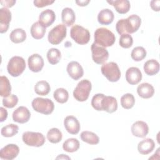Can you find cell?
<instances>
[{"label": "cell", "mask_w": 160, "mask_h": 160, "mask_svg": "<svg viewBox=\"0 0 160 160\" xmlns=\"http://www.w3.org/2000/svg\"><path fill=\"white\" fill-rule=\"evenodd\" d=\"M108 3L114 6L116 11L119 14L127 13L131 8L130 2L128 0H115V1H108Z\"/></svg>", "instance_id": "obj_22"}, {"label": "cell", "mask_w": 160, "mask_h": 160, "mask_svg": "<svg viewBox=\"0 0 160 160\" xmlns=\"http://www.w3.org/2000/svg\"><path fill=\"white\" fill-rule=\"evenodd\" d=\"M91 49L92 52V59L95 63L98 64H102L106 62L108 59L109 52L105 48L92 43Z\"/></svg>", "instance_id": "obj_10"}, {"label": "cell", "mask_w": 160, "mask_h": 160, "mask_svg": "<svg viewBox=\"0 0 160 160\" xmlns=\"http://www.w3.org/2000/svg\"><path fill=\"white\" fill-rule=\"evenodd\" d=\"M79 142L77 139L69 138L63 142L62 149L68 152H74L79 149Z\"/></svg>", "instance_id": "obj_30"}, {"label": "cell", "mask_w": 160, "mask_h": 160, "mask_svg": "<svg viewBox=\"0 0 160 160\" xmlns=\"http://www.w3.org/2000/svg\"><path fill=\"white\" fill-rule=\"evenodd\" d=\"M16 1L14 0H7V1H1V4L4 6L6 8H11L16 4Z\"/></svg>", "instance_id": "obj_44"}, {"label": "cell", "mask_w": 160, "mask_h": 160, "mask_svg": "<svg viewBox=\"0 0 160 160\" xmlns=\"http://www.w3.org/2000/svg\"><path fill=\"white\" fill-rule=\"evenodd\" d=\"M101 71L104 76L110 82H117L121 78V71L117 63L109 62L102 65Z\"/></svg>", "instance_id": "obj_7"}, {"label": "cell", "mask_w": 160, "mask_h": 160, "mask_svg": "<svg viewBox=\"0 0 160 160\" xmlns=\"http://www.w3.org/2000/svg\"><path fill=\"white\" fill-rule=\"evenodd\" d=\"M155 148L154 141L150 138H146L140 141L138 145V152L143 155H146L151 152Z\"/></svg>", "instance_id": "obj_21"}, {"label": "cell", "mask_w": 160, "mask_h": 160, "mask_svg": "<svg viewBox=\"0 0 160 160\" xmlns=\"http://www.w3.org/2000/svg\"><path fill=\"white\" fill-rule=\"evenodd\" d=\"M118 109L116 99L111 96H104L101 101V109L108 113H112Z\"/></svg>", "instance_id": "obj_13"}, {"label": "cell", "mask_w": 160, "mask_h": 160, "mask_svg": "<svg viewBox=\"0 0 160 160\" xmlns=\"http://www.w3.org/2000/svg\"><path fill=\"white\" fill-rule=\"evenodd\" d=\"M137 92L141 98L148 99L154 95V89L151 84L148 82H143L138 86Z\"/></svg>", "instance_id": "obj_23"}, {"label": "cell", "mask_w": 160, "mask_h": 160, "mask_svg": "<svg viewBox=\"0 0 160 160\" xmlns=\"http://www.w3.org/2000/svg\"><path fill=\"white\" fill-rule=\"evenodd\" d=\"M22 139L26 145L33 147L42 146L46 141L45 137L42 133L32 131L24 132L22 134Z\"/></svg>", "instance_id": "obj_8"}, {"label": "cell", "mask_w": 160, "mask_h": 160, "mask_svg": "<svg viewBox=\"0 0 160 160\" xmlns=\"http://www.w3.org/2000/svg\"><path fill=\"white\" fill-rule=\"evenodd\" d=\"M19 152V147L14 144H9L1 148L0 158L2 159L12 160L16 158Z\"/></svg>", "instance_id": "obj_11"}, {"label": "cell", "mask_w": 160, "mask_h": 160, "mask_svg": "<svg viewBox=\"0 0 160 160\" xmlns=\"http://www.w3.org/2000/svg\"><path fill=\"white\" fill-rule=\"evenodd\" d=\"M134 104V97L131 93H126L121 98V104L122 107L126 109H129L132 108Z\"/></svg>", "instance_id": "obj_37"}, {"label": "cell", "mask_w": 160, "mask_h": 160, "mask_svg": "<svg viewBox=\"0 0 160 160\" xmlns=\"http://www.w3.org/2000/svg\"><path fill=\"white\" fill-rule=\"evenodd\" d=\"M66 130L71 134H77L80 130V123L78 119L73 116H68L64 120Z\"/></svg>", "instance_id": "obj_15"}, {"label": "cell", "mask_w": 160, "mask_h": 160, "mask_svg": "<svg viewBox=\"0 0 160 160\" xmlns=\"http://www.w3.org/2000/svg\"><path fill=\"white\" fill-rule=\"evenodd\" d=\"M29 69L34 72H38L42 70L44 66V60L41 56L38 54H33L28 58Z\"/></svg>", "instance_id": "obj_17"}, {"label": "cell", "mask_w": 160, "mask_h": 160, "mask_svg": "<svg viewBox=\"0 0 160 160\" xmlns=\"http://www.w3.org/2000/svg\"><path fill=\"white\" fill-rule=\"evenodd\" d=\"M18 130L19 127L16 124H9L1 128V134L4 137L10 138L17 134Z\"/></svg>", "instance_id": "obj_36"}, {"label": "cell", "mask_w": 160, "mask_h": 160, "mask_svg": "<svg viewBox=\"0 0 160 160\" xmlns=\"http://www.w3.org/2000/svg\"><path fill=\"white\" fill-rule=\"evenodd\" d=\"M119 44L123 48H129L133 44V39L129 34H122L119 38Z\"/></svg>", "instance_id": "obj_39"}, {"label": "cell", "mask_w": 160, "mask_h": 160, "mask_svg": "<svg viewBox=\"0 0 160 160\" xmlns=\"http://www.w3.org/2000/svg\"><path fill=\"white\" fill-rule=\"evenodd\" d=\"M11 20V12L6 8L0 9V32H7Z\"/></svg>", "instance_id": "obj_19"}, {"label": "cell", "mask_w": 160, "mask_h": 160, "mask_svg": "<svg viewBox=\"0 0 160 160\" xmlns=\"http://www.w3.org/2000/svg\"><path fill=\"white\" fill-rule=\"evenodd\" d=\"M141 24V18L136 14H132L126 19L119 20L116 24V29L119 34H129L136 32L140 28Z\"/></svg>", "instance_id": "obj_1"}, {"label": "cell", "mask_w": 160, "mask_h": 160, "mask_svg": "<svg viewBox=\"0 0 160 160\" xmlns=\"http://www.w3.org/2000/svg\"><path fill=\"white\" fill-rule=\"evenodd\" d=\"M150 6L152 9L154 11H159L160 7V1L153 0L150 2Z\"/></svg>", "instance_id": "obj_43"}, {"label": "cell", "mask_w": 160, "mask_h": 160, "mask_svg": "<svg viewBox=\"0 0 160 160\" xmlns=\"http://www.w3.org/2000/svg\"><path fill=\"white\" fill-rule=\"evenodd\" d=\"M80 137L83 142L89 144H97L99 142V138L97 134L91 131H82L81 133Z\"/></svg>", "instance_id": "obj_31"}, {"label": "cell", "mask_w": 160, "mask_h": 160, "mask_svg": "<svg viewBox=\"0 0 160 160\" xmlns=\"http://www.w3.org/2000/svg\"><path fill=\"white\" fill-rule=\"evenodd\" d=\"M31 118V112L25 106H19L12 113V119L14 122L24 124L27 122Z\"/></svg>", "instance_id": "obj_12"}, {"label": "cell", "mask_w": 160, "mask_h": 160, "mask_svg": "<svg viewBox=\"0 0 160 160\" xmlns=\"http://www.w3.org/2000/svg\"><path fill=\"white\" fill-rule=\"evenodd\" d=\"M115 41V35L107 28H99L94 32V43L98 46L106 48L112 46Z\"/></svg>", "instance_id": "obj_2"}, {"label": "cell", "mask_w": 160, "mask_h": 160, "mask_svg": "<svg viewBox=\"0 0 160 160\" xmlns=\"http://www.w3.org/2000/svg\"><path fill=\"white\" fill-rule=\"evenodd\" d=\"M70 36L77 44L80 45L86 44L90 40V32L88 29L78 24L71 28Z\"/></svg>", "instance_id": "obj_4"}, {"label": "cell", "mask_w": 160, "mask_h": 160, "mask_svg": "<svg viewBox=\"0 0 160 160\" xmlns=\"http://www.w3.org/2000/svg\"><path fill=\"white\" fill-rule=\"evenodd\" d=\"M56 159H69L70 158L67 156H66L65 154H60V156H58L56 158Z\"/></svg>", "instance_id": "obj_47"}, {"label": "cell", "mask_w": 160, "mask_h": 160, "mask_svg": "<svg viewBox=\"0 0 160 160\" xmlns=\"http://www.w3.org/2000/svg\"><path fill=\"white\" fill-rule=\"evenodd\" d=\"M92 88L91 82L88 79H82L78 82L73 91L74 98L78 101H86Z\"/></svg>", "instance_id": "obj_6"}, {"label": "cell", "mask_w": 160, "mask_h": 160, "mask_svg": "<svg viewBox=\"0 0 160 160\" xmlns=\"http://www.w3.org/2000/svg\"><path fill=\"white\" fill-rule=\"evenodd\" d=\"M131 56V58L135 61H142L146 56V51L143 47H136L132 50Z\"/></svg>", "instance_id": "obj_38"}, {"label": "cell", "mask_w": 160, "mask_h": 160, "mask_svg": "<svg viewBox=\"0 0 160 160\" xmlns=\"http://www.w3.org/2000/svg\"><path fill=\"white\" fill-rule=\"evenodd\" d=\"M0 113H1V115H0V121L1 122H3L8 118V111H7V110L5 108H4L2 107H1L0 108Z\"/></svg>", "instance_id": "obj_45"}, {"label": "cell", "mask_w": 160, "mask_h": 160, "mask_svg": "<svg viewBox=\"0 0 160 160\" xmlns=\"http://www.w3.org/2000/svg\"><path fill=\"white\" fill-rule=\"evenodd\" d=\"M114 15L113 12L109 9H102L98 15V21L99 23L102 25H109L114 20Z\"/></svg>", "instance_id": "obj_24"}, {"label": "cell", "mask_w": 160, "mask_h": 160, "mask_svg": "<svg viewBox=\"0 0 160 160\" xmlns=\"http://www.w3.org/2000/svg\"><path fill=\"white\" fill-rule=\"evenodd\" d=\"M142 73L136 67H131L126 72V80L131 85L138 84L142 79Z\"/></svg>", "instance_id": "obj_18"}, {"label": "cell", "mask_w": 160, "mask_h": 160, "mask_svg": "<svg viewBox=\"0 0 160 160\" xmlns=\"http://www.w3.org/2000/svg\"><path fill=\"white\" fill-rule=\"evenodd\" d=\"M11 41L16 44L24 42L26 39V33L22 28H17L14 29L9 36Z\"/></svg>", "instance_id": "obj_28"}, {"label": "cell", "mask_w": 160, "mask_h": 160, "mask_svg": "<svg viewBox=\"0 0 160 160\" xmlns=\"http://www.w3.org/2000/svg\"><path fill=\"white\" fill-rule=\"evenodd\" d=\"M56 15L54 12L49 9H47L41 12L39 16V22L44 28L50 26L55 21Z\"/></svg>", "instance_id": "obj_20"}, {"label": "cell", "mask_w": 160, "mask_h": 160, "mask_svg": "<svg viewBox=\"0 0 160 160\" xmlns=\"http://www.w3.org/2000/svg\"><path fill=\"white\" fill-rule=\"evenodd\" d=\"M47 138L50 142L56 144L62 140V134L59 129L53 128L49 129L47 132Z\"/></svg>", "instance_id": "obj_33"}, {"label": "cell", "mask_w": 160, "mask_h": 160, "mask_svg": "<svg viewBox=\"0 0 160 160\" xmlns=\"http://www.w3.org/2000/svg\"><path fill=\"white\" fill-rule=\"evenodd\" d=\"M90 2L89 0L85 1H76V3L79 6H86Z\"/></svg>", "instance_id": "obj_46"}, {"label": "cell", "mask_w": 160, "mask_h": 160, "mask_svg": "<svg viewBox=\"0 0 160 160\" xmlns=\"http://www.w3.org/2000/svg\"><path fill=\"white\" fill-rule=\"evenodd\" d=\"M18 102V98L16 95L11 94L2 99V104L7 108H12Z\"/></svg>", "instance_id": "obj_40"}, {"label": "cell", "mask_w": 160, "mask_h": 160, "mask_svg": "<svg viewBox=\"0 0 160 160\" xmlns=\"http://www.w3.org/2000/svg\"><path fill=\"white\" fill-rule=\"evenodd\" d=\"M46 33V28L42 26L39 22L32 24L31 27V34L35 39H42Z\"/></svg>", "instance_id": "obj_27"}, {"label": "cell", "mask_w": 160, "mask_h": 160, "mask_svg": "<svg viewBox=\"0 0 160 160\" xmlns=\"http://www.w3.org/2000/svg\"><path fill=\"white\" fill-rule=\"evenodd\" d=\"M67 72L69 76L74 80H78L84 74L83 68L77 61H71L67 66Z\"/></svg>", "instance_id": "obj_16"}, {"label": "cell", "mask_w": 160, "mask_h": 160, "mask_svg": "<svg viewBox=\"0 0 160 160\" xmlns=\"http://www.w3.org/2000/svg\"><path fill=\"white\" fill-rule=\"evenodd\" d=\"M61 58V53L57 48H51L47 52V59L51 64H58Z\"/></svg>", "instance_id": "obj_34"}, {"label": "cell", "mask_w": 160, "mask_h": 160, "mask_svg": "<svg viewBox=\"0 0 160 160\" xmlns=\"http://www.w3.org/2000/svg\"><path fill=\"white\" fill-rule=\"evenodd\" d=\"M143 69L147 75L154 76L159 71V63L156 59H149L144 63Z\"/></svg>", "instance_id": "obj_26"}, {"label": "cell", "mask_w": 160, "mask_h": 160, "mask_svg": "<svg viewBox=\"0 0 160 160\" xmlns=\"http://www.w3.org/2000/svg\"><path fill=\"white\" fill-rule=\"evenodd\" d=\"M32 107L36 112L48 115L53 112L54 104V102L48 98H36L32 101Z\"/></svg>", "instance_id": "obj_3"}, {"label": "cell", "mask_w": 160, "mask_h": 160, "mask_svg": "<svg viewBox=\"0 0 160 160\" xmlns=\"http://www.w3.org/2000/svg\"><path fill=\"white\" fill-rule=\"evenodd\" d=\"M11 86L8 78L6 76L0 77V95L5 98L11 95Z\"/></svg>", "instance_id": "obj_29"}, {"label": "cell", "mask_w": 160, "mask_h": 160, "mask_svg": "<svg viewBox=\"0 0 160 160\" xmlns=\"http://www.w3.org/2000/svg\"><path fill=\"white\" fill-rule=\"evenodd\" d=\"M67 29L64 24H58L54 27L48 33V41L54 45L59 44L66 38Z\"/></svg>", "instance_id": "obj_9"}, {"label": "cell", "mask_w": 160, "mask_h": 160, "mask_svg": "<svg viewBox=\"0 0 160 160\" xmlns=\"http://www.w3.org/2000/svg\"><path fill=\"white\" fill-rule=\"evenodd\" d=\"M61 19L64 25L67 26H72L76 20L74 11L70 8H64L61 12Z\"/></svg>", "instance_id": "obj_25"}, {"label": "cell", "mask_w": 160, "mask_h": 160, "mask_svg": "<svg viewBox=\"0 0 160 160\" xmlns=\"http://www.w3.org/2000/svg\"><path fill=\"white\" fill-rule=\"evenodd\" d=\"M54 99L59 103L64 104L67 102L69 98V93L64 88H58L53 94Z\"/></svg>", "instance_id": "obj_35"}, {"label": "cell", "mask_w": 160, "mask_h": 160, "mask_svg": "<svg viewBox=\"0 0 160 160\" xmlns=\"http://www.w3.org/2000/svg\"><path fill=\"white\" fill-rule=\"evenodd\" d=\"M54 2V1L50 0H34L33 3L37 8H43Z\"/></svg>", "instance_id": "obj_42"}, {"label": "cell", "mask_w": 160, "mask_h": 160, "mask_svg": "<svg viewBox=\"0 0 160 160\" xmlns=\"http://www.w3.org/2000/svg\"><path fill=\"white\" fill-rule=\"evenodd\" d=\"M50 91V85L46 81H38L34 86L35 92L40 96H46L49 94Z\"/></svg>", "instance_id": "obj_32"}, {"label": "cell", "mask_w": 160, "mask_h": 160, "mask_svg": "<svg viewBox=\"0 0 160 160\" xmlns=\"http://www.w3.org/2000/svg\"><path fill=\"white\" fill-rule=\"evenodd\" d=\"M25 60L20 56H13L9 61L7 65L8 73L12 77L20 76L25 70Z\"/></svg>", "instance_id": "obj_5"}, {"label": "cell", "mask_w": 160, "mask_h": 160, "mask_svg": "<svg viewBox=\"0 0 160 160\" xmlns=\"http://www.w3.org/2000/svg\"><path fill=\"white\" fill-rule=\"evenodd\" d=\"M133 136L138 138H145L149 132V127L146 122L138 121L134 122L131 128Z\"/></svg>", "instance_id": "obj_14"}, {"label": "cell", "mask_w": 160, "mask_h": 160, "mask_svg": "<svg viewBox=\"0 0 160 160\" xmlns=\"http://www.w3.org/2000/svg\"><path fill=\"white\" fill-rule=\"evenodd\" d=\"M104 94H101V93H98L95 94L91 100V105L92 106V108L98 111H101V101L102 99V98L104 97Z\"/></svg>", "instance_id": "obj_41"}]
</instances>
